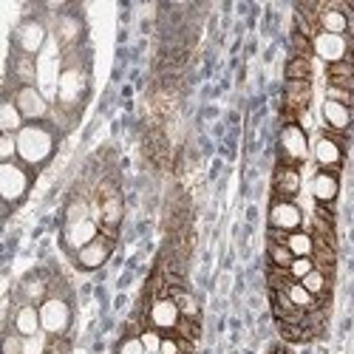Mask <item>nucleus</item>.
I'll return each mask as SVG.
<instances>
[{"instance_id": "obj_1", "label": "nucleus", "mask_w": 354, "mask_h": 354, "mask_svg": "<svg viewBox=\"0 0 354 354\" xmlns=\"http://www.w3.org/2000/svg\"><path fill=\"white\" fill-rule=\"evenodd\" d=\"M91 91V66H88V48L66 51V66L60 74V88H57V108H63L71 120H80V111Z\"/></svg>"}, {"instance_id": "obj_2", "label": "nucleus", "mask_w": 354, "mask_h": 354, "mask_svg": "<svg viewBox=\"0 0 354 354\" xmlns=\"http://www.w3.org/2000/svg\"><path fill=\"white\" fill-rule=\"evenodd\" d=\"M63 133L48 122H28L20 133H17V162H23L26 167H32L35 173H40L57 153V145H60Z\"/></svg>"}, {"instance_id": "obj_3", "label": "nucleus", "mask_w": 354, "mask_h": 354, "mask_svg": "<svg viewBox=\"0 0 354 354\" xmlns=\"http://www.w3.org/2000/svg\"><path fill=\"white\" fill-rule=\"evenodd\" d=\"M35 179H37V173L32 167H26L23 162L0 165V196H3V204H6V216H12L15 207L23 204Z\"/></svg>"}, {"instance_id": "obj_4", "label": "nucleus", "mask_w": 354, "mask_h": 354, "mask_svg": "<svg viewBox=\"0 0 354 354\" xmlns=\"http://www.w3.org/2000/svg\"><path fill=\"white\" fill-rule=\"evenodd\" d=\"M278 162L275 165H292V167H304V162L312 153L309 136L301 122H281L278 128V145H275Z\"/></svg>"}, {"instance_id": "obj_5", "label": "nucleus", "mask_w": 354, "mask_h": 354, "mask_svg": "<svg viewBox=\"0 0 354 354\" xmlns=\"http://www.w3.org/2000/svg\"><path fill=\"white\" fill-rule=\"evenodd\" d=\"M346 145H348V136L343 133H335L329 128L317 131L315 142H312V159L317 165V170H332V173H343V165H346Z\"/></svg>"}, {"instance_id": "obj_6", "label": "nucleus", "mask_w": 354, "mask_h": 354, "mask_svg": "<svg viewBox=\"0 0 354 354\" xmlns=\"http://www.w3.org/2000/svg\"><path fill=\"white\" fill-rule=\"evenodd\" d=\"M74 320V309H71V298L60 289H51V295L40 304V323L43 332L48 337H63L71 329Z\"/></svg>"}, {"instance_id": "obj_7", "label": "nucleus", "mask_w": 354, "mask_h": 354, "mask_svg": "<svg viewBox=\"0 0 354 354\" xmlns=\"http://www.w3.org/2000/svg\"><path fill=\"white\" fill-rule=\"evenodd\" d=\"M48 37H51V28L46 26V20L28 15V17H23L15 26V32H12V48L20 51V54H28V57H40V51L48 43Z\"/></svg>"}, {"instance_id": "obj_8", "label": "nucleus", "mask_w": 354, "mask_h": 354, "mask_svg": "<svg viewBox=\"0 0 354 354\" xmlns=\"http://www.w3.org/2000/svg\"><path fill=\"white\" fill-rule=\"evenodd\" d=\"M312 51H315V60H320L323 66L343 63L346 57L354 54V28H351V35H326V32H317L315 40H312Z\"/></svg>"}, {"instance_id": "obj_9", "label": "nucleus", "mask_w": 354, "mask_h": 354, "mask_svg": "<svg viewBox=\"0 0 354 354\" xmlns=\"http://www.w3.org/2000/svg\"><path fill=\"white\" fill-rule=\"evenodd\" d=\"M145 323L147 326H153V329H159V332H165V335H170L182 323V312H179V306H176L173 298L159 295V298H153L151 304L145 306Z\"/></svg>"}, {"instance_id": "obj_10", "label": "nucleus", "mask_w": 354, "mask_h": 354, "mask_svg": "<svg viewBox=\"0 0 354 354\" xmlns=\"http://www.w3.org/2000/svg\"><path fill=\"white\" fill-rule=\"evenodd\" d=\"M113 247H116V239H111V235L100 232V239L91 241L88 247H82L71 261H74V267H77L80 272H97V270H102L105 263L111 261Z\"/></svg>"}, {"instance_id": "obj_11", "label": "nucleus", "mask_w": 354, "mask_h": 354, "mask_svg": "<svg viewBox=\"0 0 354 354\" xmlns=\"http://www.w3.org/2000/svg\"><path fill=\"white\" fill-rule=\"evenodd\" d=\"M51 35L60 40L63 51H77L85 46V23L80 15H74V9H63L54 17V28Z\"/></svg>"}, {"instance_id": "obj_12", "label": "nucleus", "mask_w": 354, "mask_h": 354, "mask_svg": "<svg viewBox=\"0 0 354 354\" xmlns=\"http://www.w3.org/2000/svg\"><path fill=\"white\" fill-rule=\"evenodd\" d=\"M267 224H270V230H281V232L304 230V210H301V204L289 201V198H272L270 196Z\"/></svg>"}, {"instance_id": "obj_13", "label": "nucleus", "mask_w": 354, "mask_h": 354, "mask_svg": "<svg viewBox=\"0 0 354 354\" xmlns=\"http://www.w3.org/2000/svg\"><path fill=\"white\" fill-rule=\"evenodd\" d=\"M9 94V91H3ZM20 113L26 116V122H48V113H51V102L40 94L37 85H23V88H15L12 91Z\"/></svg>"}, {"instance_id": "obj_14", "label": "nucleus", "mask_w": 354, "mask_h": 354, "mask_svg": "<svg viewBox=\"0 0 354 354\" xmlns=\"http://www.w3.org/2000/svg\"><path fill=\"white\" fill-rule=\"evenodd\" d=\"M100 232H102V227H100L94 218H85V221H80V224H66V227H63V235H60V244H63V250L74 258L82 247H88L91 241H97Z\"/></svg>"}, {"instance_id": "obj_15", "label": "nucleus", "mask_w": 354, "mask_h": 354, "mask_svg": "<svg viewBox=\"0 0 354 354\" xmlns=\"http://www.w3.org/2000/svg\"><path fill=\"white\" fill-rule=\"evenodd\" d=\"M6 326H12L20 337H37V335L43 332V323H40V306L15 301V306H12L9 317H6Z\"/></svg>"}, {"instance_id": "obj_16", "label": "nucleus", "mask_w": 354, "mask_h": 354, "mask_svg": "<svg viewBox=\"0 0 354 354\" xmlns=\"http://www.w3.org/2000/svg\"><path fill=\"white\" fill-rule=\"evenodd\" d=\"M301 187H304L301 167H292V165H275V170H272V198H289V201H298Z\"/></svg>"}, {"instance_id": "obj_17", "label": "nucleus", "mask_w": 354, "mask_h": 354, "mask_svg": "<svg viewBox=\"0 0 354 354\" xmlns=\"http://www.w3.org/2000/svg\"><path fill=\"white\" fill-rule=\"evenodd\" d=\"M317 28L326 35H351L354 28V20L346 15L343 3H337V0H329L326 6H323L320 17H317Z\"/></svg>"}, {"instance_id": "obj_18", "label": "nucleus", "mask_w": 354, "mask_h": 354, "mask_svg": "<svg viewBox=\"0 0 354 354\" xmlns=\"http://www.w3.org/2000/svg\"><path fill=\"white\" fill-rule=\"evenodd\" d=\"M320 116H323V128H329V131H335V133L348 136V131L354 128V108H348V105L323 100Z\"/></svg>"}, {"instance_id": "obj_19", "label": "nucleus", "mask_w": 354, "mask_h": 354, "mask_svg": "<svg viewBox=\"0 0 354 354\" xmlns=\"http://www.w3.org/2000/svg\"><path fill=\"white\" fill-rule=\"evenodd\" d=\"M51 278L48 275H43V272H28L23 281H20V286H17V301L20 304H35V306H40L48 295H51Z\"/></svg>"}, {"instance_id": "obj_20", "label": "nucleus", "mask_w": 354, "mask_h": 354, "mask_svg": "<svg viewBox=\"0 0 354 354\" xmlns=\"http://www.w3.org/2000/svg\"><path fill=\"white\" fill-rule=\"evenodd\" d=\"M337 196H340V173L315 170V176H312V198H315V204L335 207Z\"/></svg>"}, {"instance_id": "obj_21", "label": "nucleus", "mask_w": 354, "mask_h": 354, "mask_svg": "<svg viewBox=\"0 0 354 354\" xmlns=\"http://www.w3.org/2000/svg\"><path fill=\"white\" fill-rule=\"evenodd\" d=\"M332 281H335L332 275H326L323 270H317V267H315V270H312L301 283L306 286V292L312 295V298H317L323 306H329V304H332Z\"/></svg>"}, {"instance_id": "obj_22", "label": "nucleus", "mask_w": 354, "mask_h": 354, "mask_svg": "<svg viewBox=\"0 0 354 354\" xmlns=\"http://www.w3.org/2000/svg\"><path fill=\"white\" fill-rule=\"evenodd\" d=\"M26 125H28V122H26V116L20 113L15 97H12V94H3V105H0V131L17 136Z\"/></svg>"}, {"instance_id": "obj_23", "label": "nucleus", "mask_w": 354, "mask_h": 354, "mask_svg": "<svg viewBox=\"0 0 354 354\" xmlns=\"http://www.w3.org/2000/svg\"><path fill=\"white\" fill-rule=\"evenodd\" d=\"M323 74H326V85H337V88H346V91H354V54L346 57L343 63L323 66Z\"/></svg>"}, {"instance_id": "obj_24", "label": "nucleus", "mask_w": 354, "mask_h": 354, "mask_svg": "<svg viewBox=\"0 0 354 354\" xmlns=\"http://www.w3.org/2000/svg\"><path fill=\"white\" fill-rule=\"evenodd\" d=\"M283 295H286V298H289L295 306H298L301 312H317V309H329V306H323L317 298H312V295L306 292V286H304L301 281H292V283L283 289Z\"/></svg>"}, {"instance_id": "obj_25", "label": "nucleus", "mask_w": 354, "mask_h": 354, "mask_svg": "<svg viewBox=\"0 0 354 354\" xmlns=\"http://www.w3.org/2000/svg\"><path fill=\"white\" fill-rule=\"evenodd\" d=\"M283 244L289 247V252H292L295 258H312V255H315V235H312L306 227L289 232Z\"/></svg>"}, {"instance_id": "obj_26", "label": "nucleus", "mask_w": 354, "mask_h": 354, "mask_svg": "<svg viewBox=\"0 0 354 354\" xmlns=\"http://www.w3.org/2000/svg\"><path fill=\"white\" fill-rule=\"evenodd\" d=\"M315 77V60H306V57H292L283 66V80H295V82H312Z\"/></svg>"}, {"instance_id": "obj_27", "label": "nucleus", "mask_w": 354, "mask_h": 354, "mask_svg": "<svg viewBox=\"0 0 354 354\" xmlns=\"http://www.w3.org/2000/svg\"><path fill=\"white\" fill-rule=\"evenodd\" d=\"M295 261V255L289 252L286 244H275V241H267V263L275 270H289V263Z\"/></svg>"}, {"instance_id": "obj_28", "label": "nucleus", "mask_w": 354, "mask_h": 354, "mask_svg": "<svg viewBox=\"0 0 354 354\" xmlns=\"http://www.w3.org/2000/svg\"><path fill=\"white\" fill-rule=\"evenodd\" d=\"M139 340H142V346H145L147 354H159L162 340H165V332H159V329H153V326H147V323H145V329L139 332Z\"/></svg>"}, {"instance_id": "obj_29", "label": "nucleus", "mask_w": 354, "mask_h": 354, "mask_svg": "<svg viewBox=\"0 0 354 354\" xmlns=\"http://www.w3.org/2000/svg\"><path fill=\"white\" fill-rule=\"evenodd\" d=\"M17 162V136L15 133H3L0 136V165Z\"/></svg>"}, {"instance_id": "obj_30", "label": "nucleus", "mask_w": 354, "mask_h": 354, "mask_svg": "<svg viewBox=\"0 0 354 354\" xmlns=\"http://www.w3.org/2000/svg\"><path fill=\"white\" fill-rule=\"evenodd\" d=\"M312 270H315V258H295V261L289 263V270H286V272H289L292 281H304Z\"/></svg>"}, {"instance_id": "obj_31", "label": "nucleus", "mask_w": 354, "mask_h": 354, "mask_svg": "<svg viewBox=\"0 0 354 354\" xmlns=\"http://www.w3.org/2000/svg\"><path fill=\"white\" fill-rule=\"evenodd\" d=\"M116 354H147V351H145L139 335H122L120 346H116Z\"/></svg>"}, {"instance_id": "obj_32", "label": "nucleus", "mask_w": 354, "mask_h": 354, "mask_svg": "<svg viewBox=\"0 0 354 354\" xmlns=\"http://www.w3.org/2000/svg\"><path fill=\"white\" fill-rule=\"evenodd\" d=\"M326 100L354 108V91H346V88H337V85H326Z\"/></svg>"}, {"instance_id": "obj_33", "label": "nucleus", "mask_w": 354, "mask_h": 354, "mask_svg": "<svg viewBox=\"0 0 354 354\" xmlns=\"http://www.w3.org/2000/svg\"><path fill=\"white\" fill-rule=\"evenodd\" d=\"M48 354H71V340L63 337H48Z\"/></svg>"}, {"instance_id": "obj_34", "label": "nucleus", "mask_w": 354, "mask_h": 354, "mask_svg": "<svg viewBox=\"0 0 354 354\" xmlns=\"http://www.w3.org/2000/svg\"><path fill=\"white\" fill-rule=\"evenodd\" d=\"M283 354H295V351H289V348H286V351H283Z\"/></svg>"}]
</instances>
